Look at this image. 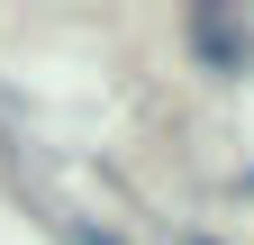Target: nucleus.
I'll list each match as a JSON object with an SVG mask.
<instances>
[{"instance_id": "nucleus-1", "label": "nucleus", "mask_w": 254, "mask_h": 245, "mask_svg": "<svg viewBox=\"0 0 254 245\" xmlns=\"http://www.w3.org/2000/svg\"><path fill=\"white\" fill-rule=\"evenodd\" d=\"M190 46H200L218 73H236L254 37H245V18H236V9H190Z\"/></svg>"}, {"instance_id": "nucleus-2", "label": "nucleus", "mask_w": 254, "mask_h": 245, "mask_svg": "<svg viewBox=\"0 0 254 245\" xmlns=\"http://www.w3.org/2000/svg\"><path fill=\"white\" fill-rule=\"evenodd\" d=\"M73 236H82V245H127V236H109V227H73Z\"/></svg>"}, {"instance_id": "nucleus-3", "label": "nucleus", "mask_w": 254, "mask_h": 245, "mask_svg": "<svg viewBox=\"0 0 254 245\" xmlns=\"http://www.w3.org/2000/svg\"><path fill=\"white\" fill-rule=\"evenodd\" d=\"M182 245H218V236H182Z\"/></svg>"}]
</instances>
